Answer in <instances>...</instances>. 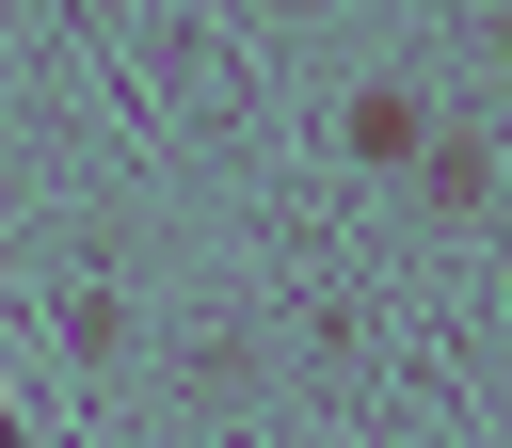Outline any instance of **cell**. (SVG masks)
<instances>
[{
    "instance_id": "1",
    "label": "cell",
    "mask_w": 512,
    "mask_h": 448,
    "mask_svg": "<svg viewBox=\"0 0 512 448\" xmlns=\"http://www.w3.org/2000/svg\"><path fill=\"white\" fill-rule=\"evenodd\" d=\"M336 144H352V160H384V176H400V160H416V144H432V112H416V96H400V80H368V96H352V112H336Z\"/></svg>"
},
{
    "instance_id": "3",
    "label": "cell",
    "mask_w": 512,
    "mask_h": 448,
    "mask_svg": "<svg viewBox=\"0 0 512 448\" xmlns=\"http://www.w3.org/2000/svg\"><path fill=\"white\" fill-rule=\"evenodd\" d=\"M496 80H512V16H496Z\"/></svg>"
},
{
    "instance_id": "2",
    "label": "cell",
    "mask_w": 512,
    "mask_h": 448,
    "mask_svg": "<svg viewBox=\"0 0 512 448\" xmlns=\"http://www.w3.org/2000/svg\"><path fill=\"white\" fill-rule=\"evenodd\" d=\"M416 176H432V208H480V176H496V160H480V128H432V144H416Z\"/></svg>"
},
{
    "instance_id": "4",
    "label": "cell",
    "mask_w": 512,
    "mask_h": 448,
    "mask_svg": "<svg viewBox=\"0 0 512 448\" xmlns=\"http://www.w3.org/2000/svg\"><path fill=\"white\" fill-rule=\"evenodd\" d=\"M272 16H304V0H272Z\"/></svg>"
}]
</instances>
